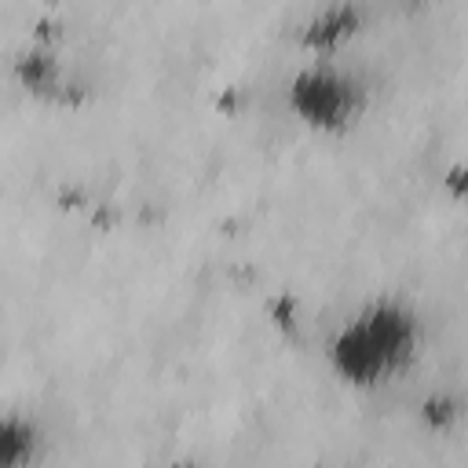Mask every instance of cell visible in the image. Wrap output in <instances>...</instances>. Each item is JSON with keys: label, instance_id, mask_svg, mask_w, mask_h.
I'll return each instance as SVG.
<instances>
[{"label": "cell", "instance_id": "cell-1", "mask_svg": "<svg viewBox=\"0 0 468 468\" xmlns=\"http://www.w3.org/2000/svg\"><path fill=\"white\" fill-rule=\"evenodd\" d=\"M347 95L344 84H336L333 77H322V73H311L296 84V99L300 106L311 113V121H333L329 113H336V102Z\"/></svg>", "mask_w": 468, "mask_h": 468}]
</instances>
